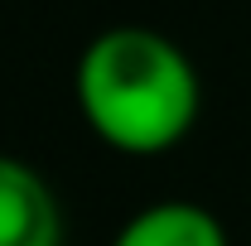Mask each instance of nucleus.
Returning <instances> with one entry per match:
<instances>
[{"mask_svg":"<svg viewBox=\"0 0 251 246\" xmlns=\"http://www.w3.org/2000/svg\"><path fill=\"white\" fill-rule=\"evenodd\" d=\"M77 111L97 140L121 154H164L184 140L203 87L188 53L155 29L121 25L97 34L77 58Z\"/></svg>","mask_w":251,"mask_h":246,"instance_id":"obj_1","label":"nucleus"},{"mask_svg":"<svg viewBox=\"0 0 251 246\" xmlns=\"http://www.w3.org/2000/svg\"><path fill=\"white\" fill-rule=\"evenodd\" d=\"M0 246H63L58 198L25 159L0 154Z\"/></svg>","mask_w":251,"mask_h":246,"instance_id":"obj_2","label":"nucleus"},{"mask_svg":"<svg viewBox=\"0 0 251 246\" xmlns=\"http://www.w3.org/2000/svg\"><path fill=\"white\" fill-rule=\"evenodd\" d=\"M111 246H227L222 222L198 203H150L111 237Z\"/></svg>","mask_w":251,"mask_h":246,"instance_id":"obj_3","label":"nucleus"}]
</instances>
